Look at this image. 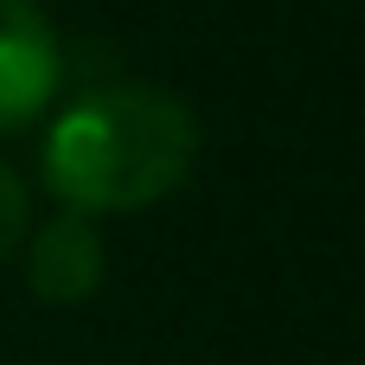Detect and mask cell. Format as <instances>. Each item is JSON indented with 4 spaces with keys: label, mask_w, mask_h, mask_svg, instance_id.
Returning a JSON list of instances; mask_svg holds the SVG:
<instances>
[{
    "label": "cell",
    "mask_w": 365,
    "mask_h": 365,
    "mask_svg": "<svg viewBox=\"0 0 365 365\" xmlns=\"http://www.w3.org/2000/svg\"><path fill=\"white\" fill-rule=\"evenodd\" d=\"M199 160V122L173 90L103 83L83 90L45 135V186L71 212H141L167 199Z\"/></svg>",
    "instance_id": "6da1fadb"
},
{
    "label": "cell",
    "mask_w": 365,
    "mask_h": 365,
    "mask_svg": "<svg viewBox=\"0 0 365 365\" xmlns=\"http://www.w3.org/2000/svg\"><path fill=\"white\" fill-rule=\"evenodd\" d=\"M64 83V45L38 0H0V135H19Z\"/></svg>",
    "instance_id": "7a4b0ae2"
},
{
    "label": "cell",
    "mask_w": 365,
    "mask_h": 365,
    "mask_svg": "<svg viewBox=\"0 0 365 365\" xmlns=\"http://www.w3.org/2000/svg\"><path fill=\"white\" fill-rule=\"evenodd\" d=\"M103 269H109V250H103V231H96L90 212H71V205H64V212L45 218V225L32 231V244H26V282H32V295L51 302V308L90 302V295L103 289Z\"/></svg>",
    "instance_id": "3957f363"
},
{
    "label": "cell",
    "mask_w": 365,
    "mask_h": 365,
    "mask_svg": "<svg viewBox=\"0 0 365 365\" xmlns=\"http://www.w3.org/2000/svg\"><path fill=\"white\" fill-rule=\"evenodd\" d=\"M32 231V199H26V180L0 160V263L19 250V237Z\"/></svg>",
    "instance_id": "277c9868"
}]
</instances>
